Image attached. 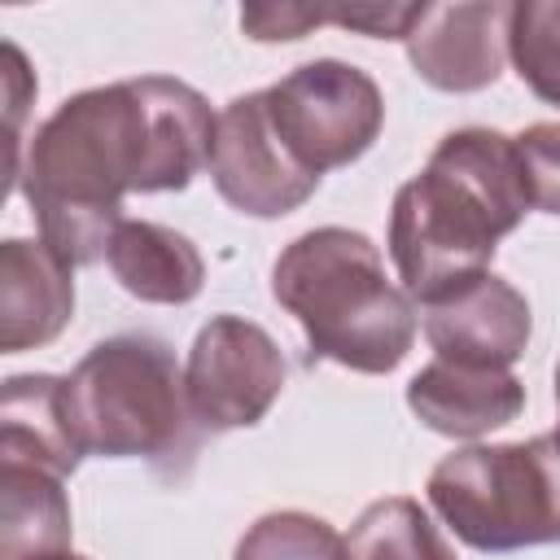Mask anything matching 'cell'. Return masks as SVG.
Returning a JSON list of instances; mask_svg holds the SVG:
<instances>
[{
  "label": "cell",
  "mask_w": 560,
  "mask_h": 560,
  "mask_svg": "<svg viewBox=\"0 0 560 560\" xmlns=\"http://www.w3.org/2000/svg\"><path fill=\"white\" fill-rule=\"evenodd\" d=\"M210 101L171 74H140L66 96L26 140L9 188H22L39 236L70 262L109 254L127 192H179L210 162Z\"/></svg>",
  "instance_id": "6da1fadb"
},
{
  "label": "cell",
  "mask_w": 560,
  "mask_h": 560,
  "mask_svg": "<svg viewBox=\"0 0 560 560\" xmlns=\"http://www.w3.org/2000/svg\"><path fill=\"white\" fill-rule=\"evenodd\" d=\"M534 210L516 140L459 127L438 140L389 206V258L411 302H433L490 271L494 249Z\"/></svg>",
  "instance_id": "7a4b0ae2"
},
{
  "label": "cell",
  "mask_w": 560,
  "mask_h": 560,
  "mask_svg": "<svg viewBox=\"0 0 560 560\" xmlns=\"http://www.w3.org/2000/svg\"><path fill=\"white\" fill-rule=\"evenodd\" d=\"M271 298L302 324L315 359L363 376L394 372L420 332V311L385 276L372 236L354 228H311L271 262Z\"/></svg>",
  "instance_id": "3957f363"
},
{
  "label": "cell",
  "mask_w": 560,
  "mask_h": 560,
  "mask_svg": "<svg viewBox=\"0 0 560 560\" xmlns=\"http://www.w3.org/2000/svg\"><path fill=\"white\" fill-rule=\"evenodd\" d=\"M66 385V416L83 455L101 459H162L188 446L184 372L166 341L149 332H118L96 341Z\"/></svg>",
  "instance_id": "277c9868"
},
{
  "label": "cell",
  "mask_w": 560,
  "mask_h": 560,
  "mask_svg": "<svg viewBox=\"0 0 560 560\" xmlns=\"http://www.w3.org/2000/svg\"><path fill=\"white\" fill-rule=\"evenodd\" d=\"M429 508L472 551L508 556L560 542V442H468L424 481Z\"/></svg>",
  "instance_id": "5b68a950"
},
{
  "label": "cell",
  "mask_w": 560,
  "mask_h": 560,
  "mask_svg": "<svg viewBox=\"0 0 560 560\" xmlns=\"http://www.w3.org/2000/svg\"><path fill=\"white\" fill-rule=\"evenodd\" d=\"M262 96L289 153L319 179L324 171L359 162L385 127V96L376 79L337 57L293 66L280 83L262 88Z\"/></svg>",
  "instance_id": "8992f818"
},
{
  "label": "cell",
  "mask_w": 560,
  "mask_h": 560,
  "mask_svg": "<svg viewBox=\"0 0 560 560\" xmlns=\"http://www.w3.org/2000/svg\"><path fill=\"white\" fill-rule=\"evenodd\" d=\"M284 354L276 337L245 315H214L192 337L184 394L192 424L206 433L254 429L284 389Z\"/></svg>",
  "instance_id": "52a82bcc"
},
{
  "label": "cell",
  "mask_w": 560,
  "mask_h": 560,
  "mask_svg": "<svg viewBox=\"0 0 560 560\" xmlns=\"http://www.w3.org/2000/svg\"><path fill=\"white\" fill-rule=\"evenodd\" d=\"M206 171L219 197L249 219H284L319 188V175L306 171L271 127L262 92L232 96L219 109Z\"/></svg>",
  "instance_id": "ba28073f"
},
{
  "label": "cell",
  "mask_w": 560,
  "mask_h": 560,
  "mask_svg": "<svg viewBox=\"0 0 560 560\" xmlns=\"http://www.w3.org/2000/svg\"><path fill=\"white\" fill-rule=\"evenodd\" d=\"M420 328H424V341L433 346V359L512 368L529 346L534 315L525 293L512 280L481 271L468 284L424 302Z\"/></svg>",
  "instance_id": "9c48e42d"
},
{
  "label": "cell",
  "mask_w": 560,
  "mask_h": 560,
  "mask_svg": "<svg viewBox=\"0 0 560 560\" xmlns=\"http://www.w3.org/2000/svg\"><path fill=\"white\" fill-rule=\"evenodd\" d=\"M508 22L512 4L503 0L424 4L420 22L407 35V61L438 92H481L503 74Z\"/></svg>",
  "instance_id": "30bf717a"
},
{
  "label": "cell",
  "mask_w": 560,
  "mask_h": 560,
  "mask_svg": "<svg viewBox=\"0 0 560 560\" xmlns=\"http://www.w3.org/2000/svg\"><path fill=\"white\" fill-rule=\"evenodd\" d=\"M411 416L459 442H477L503 424H512L525 407V385L512 368H477L455 359H429L407 381Z\"/></svg>",
  "instance_id": "8fae6325"
},
{
  "label": "cell",
  "mask_w": 560,
  "mask_h": 560,
  "mask_svg": "<svg viewBox=\"0 0 560 560\" xmlns=\"http://www.w3.org/2000/svg\"><path fill=\"white\" fill-rule=\"evenodd\" d=\"M74 315V267L44 241L0 245V350L22 354L57 341Z\"/></svg>",
  "instance_id": "7c38bea8"
},
{
  "label": "cell",
  "mask_w": 560,
  "mask_h": 560,
  "mask_svg": "<svg viewBox=\"0 0 560 560\" xmlns=\"http://www.w3.org/2000/svg\"><path fill=\"white\" fill-rule=\"evenodd\" d=\"M66 381L52 372L9 376L0 394V464L44 468L70 477L83 459V446L66 416Z\"/></svg>",
  "instance_id": "4fadbf2b"
},
{
  "label": "cell",
  "mask_w": 560,
  "mask_h": 560,
  "mask_svg": "<svg viewBox=\"0 0 560 560\" xmlns=\"http://www.w3.org/2000/svg\"><path fill=\"white\" fill-rule=\"evenodd\" d=\"M105 262L131 298L153 306H184L206 284L201 249L184 232L153 219H122L109 236Z\"/></svg>",
  "instance_id": "5bb4252c"
},
{
  "label": "cell",
  "mask_w": 560,
  "mask_h": 560,
  "mask_svg": "<svg viewBox=\"0 0 560 560\" xmlns=\"http://www.w3.org/2000/svg\"><path fill=\"white\" fill-rule=\"evenodd\" d=\"M70 551V499L61 477L26 464H0V560Z\"/></svg>",
  "instance_id": "9a60e30c"
},
{
  "label": "cell",
  "mask_w": 560,
  "mask_h": 560,
  "mask_svg": "<svg viewBox=\"0 0 560 560\" xmlns=\"http://www.w3.org/2000/svg\"><path fill=\"white\" fill-rule=\"evenodd\" d=\"M346 560H455L429 512L407 499H376L346 534Z\"/></svg>",
  "instance_id": "2e32d148"
},
{
  "label": "cell",
  "mask_w": 560,
  "mask_h": 560,
  "mask_svg": "<svg viewBox=\"0 0 560 560\" xmlns=\"http://www.w3.org/2000/svg\"><path fill=\"white\" fill-rule=\"evenodd\" d=\"M508 61L521 83L560 109V0H521L508 22Z\"/></svg>",
  "instance_id": "e0dca14e"
},
{
  "label": "cell",
  "mask_w": 560,
  "mask_h": 560,
  "mask_svg": "<svg viewBox=\"0 0 560 560\" xmlns=\"http://www.w3.org/2000/svg\"><path fill=\"white\" fill-rule=\"evenodd\" d=\"M232 560H346V538L324 516L284 508L258 516L241 534Z\"/></svg>",
  "instance_id": "ac0fdd59"
},
{
  "label": "cell",
  "mask_w": 560,
  "mask_h": 560,
  "mask_svg": "<svg viewBox=\"0 0 560 560\" xmlns=\"http://www.w3.org/2000/svg\"><path fill=\"white\" fill-rule=\"evenodd\" d=\"M512 140H516V153L525 166L534 210L560 219V122H529Z\"/></svg>",
  "instance_id": "d6986e66"
},
{
  "label": "cell",
  "mask_w": 560,
  "mask_h": 560,
  "mask_svg": "<svg viewBox=\"0 0 560 560\" xmlns=\"http://www.w3.org/2000/svg\"><path fill=\"white\" fill-rule=\"evenodd\" d=\"M324 22H328V9H311V4H245L241 9V31L258 44H289V39L311 35Z\"/></svg>",
  "instance_id": "ffe728a7"
},
{
  "label": "cell",
  "mask_w": 560,
  "mask_h": 560,
  "mask_svg": "<svg viewBox=\"0 0 560 560\" xmlns=\"http://www.w3.org/2000/svg\"><path fill=\"white\" fill-rule=\"evenodd\" d=\"M420 13H424V4H350V9H328V22L359 31V35H372V39H402L407 44Z\"/></svg>",
  "instance_id": "44dd1931"
},
{
  "label": "cell",
  "mask_w": 560,
  "mask_h": 560,
  "mask_svg": "<svg viewBox=\"0 0 560 560\" xmlns=\"http://www.w3.org/2000/svg\"><path fill=\"white\" fill-rule=\"evenodd\" d=\"M35 92H39V83H35V74H31V66H26V57H22V48H18L13 39H4V105H9V171L18 166V158H22V149H26V140H22V114H26V105L35 101Z\"/></svg>",
  "instance_id": "7402d4cb"
},
{
  "label": "cell",
  "mask_w": 560,
  "mask_h": 560,
  "mask_svg": "<svg viewBox=\"0 0 560 560\" xmlns=\"http://www.w3.org/2000/svg\"><path fill=\"white\" fill-rule=\"evenodd\" d=\"M35 560H88V556H79V551H52V556H35Z\"/></svg>",
  "instance_id": "603a6c76"
},
{
  "label": "cell",
  "mask_w": 560,
  "mask_h": 560,
  "mask_svg": "<svg viewBox=\"0 0 560 560\" xmlns=\"http://www.w3.org/2000/svg\"><path fill=\"white\" fill-rule=\"evenodd\" d=\"M556 407H560V363H556ZM556 442H560V424H556Z\"/></svg>",
  "instance_id": "cb8c5ba5"
}]
</instances>
